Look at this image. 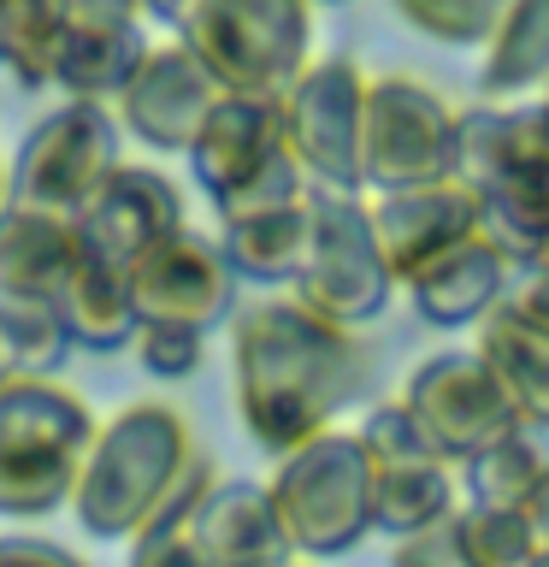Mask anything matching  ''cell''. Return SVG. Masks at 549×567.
<instances>
[{
  "label": "cell",
  "mask_w": 549,
  "mask_h": 567,
  "mask_svg": "<svg viewBox=\"0 0 549 567\" xmlns=\"http://www.w3.org/2000/svg\"><path fill=\"white\" fill-rule=\"evenodd\" d=\"M455 106L425 78L384 71L366 78L361 106V189H425L455 184Z\"/></svg>",
  "instance_id": "obj_8"
},
{
  "label": "cell",
  "mask_w": 549,
  "mask_h": 567,
  "mask_svg": "<svg viewBox=\"0 0 549 567\" xmlns=\"http://www.w3.org/2000/svg\"><path fill=\"white\" fill-rule=\"evenodd\" d=\"M543 473H549V437L531 432V425H514V432H503L455 467L460 503L473 508H526L531 491L543 485Z\"/></svg>",
  "instance_id": "obj_26"
},
{
  "label": "cell",
  "mask_w": 549,
  "mask_h": 567,
  "mask_svg": "<svg viewBox=\"0 0 549 567\" xmlns=\"http://www.w3.org/2000/svg\"><path fill=\"white\" fill-rule=\"evenodd\" d=\"M148 53V30L142 24H65L60 53H53L48 89L83 106H113L118 89Z\"/></svg>",
  "instance_id": "obj_20"
},
{
  "label": "cell",
  "mask_w": 549,
  "mask_h": 567,
  "mask_svg": "<svg viewBox=\"0 0 549 567\" xmlns=\"http://www.w3.org/2000/svg\"><path fill=\"white\" fill-rule=\"evenodd\" d=\"M296 567H301V561H296Z\"/></svg>",
  "instance_id": "obj_48"
},
{
  "label": "cell",
  "mask_w": 549,
  "mask_h": 567,
  "mask_svg": "<svg viewBox=\"0 0 549 567\" xmlns=\"http://www.w3.org/2000/svg\"><path fill=\"white\" fill-rule=\"evenodd\" d=\"M354 437H361V450L372 467H396V461H419V455H432L425 450V437H419V425L407 420V408L390 396V402H372L361 425H354Z\"/></svg>",
  "instance_id": "obj_33"
},
{
  "label": "cell",
  "mask_w": 549,
  "mask_h": 567,
  "mask_svg": "<svg viewBox=\"0 0 549 567\" xmlns=\"http://www.w3.org/2000/svg\"><path fill=\"white\" fill-rule=\"evenodd\" d=\"M308 7H343V0H308Z\"/></svg>",
  "instance_id": "obj_45"
},
{
  "label": "cell",
  "mask_w": 549,
  "mask_h": 567,
  "mask_svg": "<svg viewBox=\"0 0 549 567\" xmlns=\"http://www.w3.org/2000/svg\"><path fill=\"white\" fill-rule=\"evenodd\" d=\"M0 207H7V166H0Z\"/></svg>",
  "instance_id": "obj_43"
},
{
  "label": "cell",
  "mask_w": 549,
  "mask_h": 567,
  "mask_svg": "<svg viewBox=\"0 0 549 567\" xmlns=\"http://www.w3.org/2000/svg\"><path fill=\"white\" fill-rule=\"evenodd\" d=\"M514 278H520V266L473 230L467 243L449 248L443 260H432L419 278H407L402 290H407V301H414V313L425 319V326L467 331V326H478V319H485L496 301L514 290Z\"/></svg>",
  "instance_id": "obj_18"
},
{
  "label": "cell",
  "mask_w": 549,
  "mask_h": 567,
  "mask_svg": "<svg viewBox=\"0 0 549 567\" xmlns=\"http://www.w3.org/2000/svg\"><path fill=\"white\" fill-rule=\"evenodd\" d=\"M520 177L549 184V101H473L455 118V184L478 195Z\"/></svg>",
  "instance_id": "obj_14"
},
{
  "label": "cell",
  "mask_w": 549,
  "mask_h": 567,
  "mask_svg": "<svg viewBox=\"0 0 549 567\" xmlns=\"http://www.w3.org/2000/svg\"><path fill=\"white\" fill-rule=\"evenodd\" d=\"M12 379V372H7V354H0V384H7Z\"/></svg>",
  "instance_id": "obj_44"
},
{
  "label": "cell",
  "mask_w": 549,
  "mask_h": 567,
  "mask_svg": "<svg viewBox=\"0 0 549 567\" xmlns=\"http://www.w3.org/2000/svg\"><path fill=\"white\" fill-rule=\"evenodd\" d=\"M60 35H65V12L53 0H12L7 18H0V71L18 89H48Z\"/></svg>",
  "instance_id": "obj_27"
},
{
  "label": "cell",
  "mask_w": 549,
  "mask_h": 567,
  "mask_svg": "<svg viewBox=\"0 0 549 567\" xmlns=\"http://www.w3.org/2000/svg\"><path fill=\"white\" fill-rule=\"evenodd\" d=\"M230 402L266 455L331 432L372 384V343L313 313L296 290L260 296L230 313Z\"/></svg>",
  "instance_id": "obj_1"
},
{
  "label": "cell",
  "mask_w": 549,
  "mask_h": 567,
  "mask_svg": "<svg viewBox=\"0 0 549 567\" xmlns=\"http://www.w3.org/2000/svg\"><path fill=\"white\" fill-rule=\"evenodd\" d=\"M361 106H366V71L349 53L308 60V71L278 95L283 154L296 159L313 189L366 195L361 189Z\"/></svg>",
  "instance_id": "obj_9"
},
{
  "label": "cell",
  "mask_w": 549,
  "mask_h": 567,
  "mask_svg": "<svg viewBox=\"0 0 549 567\" xmlns=\"http://www.w3.org/2000/svg\"><path fill=\"white\" fill-rule=\"evenodd\" d=\"M455 544L467 567H526L538 556V538H531L520 508H455Z\"/></svg>",
  "instance_id": "obj_29"
},
{
  "label": "cell",
  "mask_w": 549,
  "mask_h": 567,
  "mask_svg": "<svg viewBox=\"0 0 549 567\" xmlns=\"http://www.w3.org/2000/svg\"><path fill=\"white\" fill-rule=\"evenodd\" d=\"M366 213H372V237H379L396 284L419 278L432 260H443L449 248H460L478 230L473 189H460V184L390 189L379 202H366Z\"/></svg>",
  "instance_id": "obj_15"
},
{
  "label": "cell",
  "mask_w": 549,
  "mask_h": 567,
  "mask_svg": "<svg viewBox=\"0 0 549 567\" xmlns=\"http://www.w3.org/2000/svg\"><path fill=\"white\" fill-rule=\"evenodd\" d=\"M396 402L407 408V420L419 425L425 450H432L437 461H449V467L473 461L485 443H496L503 432L520 425L514 402L503 396V384H496V372L478 361V349L425 354V361L407 372Z\"/></svg>",
  "instance_id": "obj_10"
},
{
  "label": "cell",
  "mask_w": 549,
  "mask_h": 567,
  "mask_svg": "<svg viewBox=\"0 0 549 567\" xmlns=\"http://www.w3.org/2000/svg\"><path fill=\"white\" fill-rule=\"evenodd\" d=\"M189 0H142V24H177V12H184Z\"/></svg>",
  "instance_id": "obj_40"
},
{
  "label": "cell",
  "mask_w": 549,
  "mask_h": 567,
  "mask_svg": "<svg viewBox=\"0 0 549 567\" xmlns=\"http://www.w3.org/2000/svg\"><path fill=\"white\" fill-rule=\"evenodd\" d=\"M118 166H124V131L113 106L60 101L18 142L7 166V202L30 213H53V219H77L89 195Z\"/></svg>",
  "instance_id": "obj_6"
},
{
  "label": "cell",
  "mask_w": 549,
  "mask_h": 567,
  "mask_svg": "<svg viewBox=\"0 0 549 567\" xmlns=\"http://www.w3.org/2000/svg\"><path fill=\"white\" fill-rule=\"evenodd\" d=\"M272 514L290 538L296 561H331L372 538V461L354 432H319L278 455L266 478Z\"/></svg>",
  "instance_id": "obj_5"
},
{
  "label": "cell",
  "mask_w": 549,
  "mask_h": 567,
  "mask_svg": "<svg viewBox=\"0 0 549 567\" xmlns=\"http://www.w3.org/2000/svg\"><path fill=\"white\" fill-rule=\"evenodd\" d=\"M526 272H538V278H549V237H543V248H538V255H531V266H526Z\"/></svg>",
  "instance_id": "obj_41"
},
{
  "label": "cell",
  "mask_w": 549,
  "mask_h": 567,
  "mask_svg": "<svg viewBox=\"0 0 549 567\" xmlns=\"http://www.w3.org/2000/svg\"><path fill=\"white\" fill-rule=\"evenodd\" d=\"M124 567H201V556H195V544H189V532H184V538L131 544V549H124Z\"/></svg>",
  "instance_id": "obj_38"
},
{
  "label": "cell",
  "mask_w": 549,
  "mask_h": 567,
  "mask_svg": "<svg viewBox=\"0 0 549 567\" xmlns=\"http://www.w3.org/2000/svg\"><path fill=\"white\" fill-rule=\"evenodd\" d=\"M503 7L508 0H390V12L437 48H485Z\"/></svg>",
  "instance_id": "obj_30"
},
{
  "label": "cell",
  "mask_w": 549,
  "mask_h": 567,
  "mask_svg": "<svg viewBox=\"0 0 549 567\" xmlns=\"http://www.w3.org/2000/svg\"><path fill=\"white\" fill-rule=\"evenodd\" d=\"M508 308L520 313L531 331H543V337H549V278L520 272V278H514V290H508Z\"/></svg>",
  "instance_id": "obj_37"
},
{
  "label": "cell",
  "mask_w": 549,
  "mask_h": 567,
  "mask_svg": "<svg viewBox=\"0 0 549 567\" xmlns=\"http://www.w3.org/2000/svg\"><path fill=\"white\" fill-rule=\"evenodd\" d=\"M473 349H478V361L496 372V384H503V396L514 402L520 425L549 437V337L531 331L503 296L473 326Z\"/></svg>",
  "instance_id": "obj_21"
},
{
  "label": "cell",
  "mask_w": 549,
  "mask_h": 567,
  "mask_svg": "<svg viewBox=\"0 0 549 567\" xmlns=\"http://www.w3.org/2000/svg\"><path fill=\"white\" fill-rule=\"evenodd\" d=\"M543 101H549V89H543Z\"/></svg>",
  "instance_id": "obj_47"
},
{
  "label": "cell",
  "mask_w": 549,
  "mask_h": 567,
  "mask_svg": "<svg viewBox=\"0 0 549 567\" xmlns=\"http://www.w3.org/2000/svg\"><path fill=\"white\" fill-rule=\"evenodd\" d=\"M0 567H89L71 544L42 532H0Z\"/></svg>",
  "instance_id": "obj_34"
},
{
  "label": "cell",
  "mask_w": 549,
  "mask_h": 567,
  "mask_svg": "<svg viewBox=\"0 0 549 567\" xmlns=\"http://www.w3.org/2000/svg\"><path fill=\"white\" fill-rule=\"evenodd\" d=\"M7 7H12V0H0V18H7Z\"/></svg>",
  "instance_id": "obj_46"
},
{
  "label": "cell",
  "mask_w": 549,
  "mask_h": 567,
  "mask_svg": "<svg viewBox=\"0 0 549 567\" xmlns=\"http://www.w3.org/2000/svg\"><path fill=\"white\" fill-rule=\"evenodd\" d=\"M390 567H467V556H460V544H455V520L419 532V538H402L390 549Z\"/></svg>",
  "instance_id": "obj_35"
},
{
  "label": "cell",
  "mask_w": 549,
  "mask_h": 567,
  "mask_svg": "<svg viewBox=\"0 0 549 567\" xmlns=\"http://www.w3.org/2000/svg\"><path fill=\"white\" fill-rule=\"evenodd\" d=\"M83 248H77V225L53 219V213H30V207H0V301H42L53 308L60 290L77 272Z\"/></svg>",
  "instance_id": "obj_19"
},
{
  "label": "cell",
  "mask_w": 549,
  "mask_h": 567,
  "mask_svg": "<svg viewBox=\"0 0 549 567\" xmlns=\"http://www.w3.org/2000/svg\"><path fill=\"white\" fill-rule=\"evenodd\" d=\"M172 30L225 95L278 101L313 60L308 0H189Z\"/></svg>",
  "instance_id": "obj_4"
},
{
  "label": "cell",
  "mask_w": 549,
  "mask_h": 567,
  "mask_svg": "<svg viewBox=\"0 0 549 567\" xmlns=\"http://www.w3.org/2000/svg\"><path fill=\"white\" fill-rule=\"evenodd\" d=\"M272 154H283L278 101L219 95L213 113L201 118V131H195V142H189V177L213 207V202H225L230 189H242Z\"/></svg>",
  "instance_id": "obj_17"
},
{
  "label": "cell",
  "mask_w": 549,
  "mask_h": 567,
  "mask_svg": "<svg viewBox=\"0 0 549 567\" xmlns=\"http://www.w3.org/2000/svg\"><path fill=\"white\" fill-rule=\"evenodd\" d=\"M219 95H225V89L207 78V65L172 35V42H148L142 65L131 71V83L118 89L113 118H118L124 136L142 142V148L189 154L195 131H201V118L213 113V101H219Z\"/></svg>",
  "instance_id": "obj_12"
},
{
  "label": "cell",
  "mask_w": 549,
  "mask_h": 567,
  "mask_svg": "<svg viewBox=\"0 0 549 567\" xmlns=\"http://www.w3.org/2000/svg\"><path fill=\"white\" fill-rule=\"evenodd\" d=\"M189 461V420L166 402H131L106 425H95V443H89L65 508L77 514V526L95 544H124Z\"/></svg>",
  "instance_id": "obj_2"
},
{
  "label": "cell",
  "mask_w": 549,
  "mask_h": 567,
  "mask_svg": "<svg viewBox=\"0 0 549 567\" xmlns=\"http://www.w3.org/2000/svg\"><path fill=\"white\" fill-rule=\"evenodd\" d=\"M0 354L12 379H60L71 361V337L42 301H0Z\"/></svg>",
  "instance_id": "obj_28"
},
{
  "label": "cell",
  "mask_w": 549,
  "mask_h": 567,
  "mask_svg": "<svg viewBox=\"0 0 549 567\" xmlns=\"http://www.w3.org/2000/svg\"><path fill=\"white\" fill-rule=\"evenodd\" d=\"M237 272L219 255V237L207 230H172L131 266V301L142 326H189V331H225L237 313Z\"/></svg>",
  "instance_id": "obj_11"
},
{
  "label": "cell",
  "mask_w": 549,
  "mask_h": 567,
  "mask_svg": "<svg viewBox=\"0 0 549 567\" xmlns=\"http://www.w3.org/2000/svg\"><path fill=\"white\" fill-rule=\"evenodd\" d=\"M219 255L237 272V284H283L290 290L301 260H308V202L283 207V213H260V219H237L219 225Z\"/></svg>",
  "instance_id": "obj_25"
},
{
  "label": "cell",
  "mask_w": 549,
  "mask_h": 567,
  "mask_svg": "<svg viewBox=\"0 0 549 567\" xmlns=\"http://www.w3.org/2000/svg\"><path fill=\"white\" fill-rule=\"evenodd\" d=\"M549 89V0H508L496 18L485 60H478V101H526Z\"/></svg>",
  "instance_id": "obj_24"
},
{
  "label": "cell",
  "mask_w": 549,
  "mask_h": 567,
  "mask_svg": "<svg viewBox=\"0 0 549 567\" xmlns=\"http://www.w3.org/2000/svg\"><path fill=\"white\" fill-rule=\"evenodd\" d=\"M308 195H313V184L301 177L296 159H290V154H272L242 189H230L225 202H213V213H219V225H237V219H260V213L301 207Z\"/></svg>",
  "instance_id": "obj_31"
},
{
  "label": "cell",
  "mask_w": 549,
  "mask_h": 567,
  "mask_svg": "<svg viewBox=\"0 0 549 567\" xmlns=\"http://www.w3.org/2000/svg\"><path fill=\"white\" fill-rule=\"evenodd\" d=\"M71 225H77V248L89 260H106V266H124V272H131L159 237H172V230L189 225V213H184V189H177L159 166L124 159V166L89 195V207Z\"/></svg>",
  "instance_id": "obj_13"
},
{
  "label": "cell",
  "mask_w": 549,
  "mask_h": 567,
  "mask_svg": "<svg viewBox=\"0 0 549 567\" xmlns=\"http://www.w3.org/2000/svg\"><path fill=\"white\" fill-rule=\"evenodd\" d=\"M460 508V478L449 461L437 455H419V461H396V467H372V532L390 544L402 538H419L443 520H455Z\"/></svg>",
  "instance_id": "obj_23"
},
{
  "label": "cell",
  "mask_w": 549,
  "mask_h": 567,
  "mask_svg": "<svg viewBox=\"0 0 549 567\" xmlns=\"http://www.w3.org/2000/svg\"><path fill=\"white\" fill-rule=\"evenodd\" d=\"M95 414L60 379L0 384V520H42L71 503Z\"/></svg>",
  "instance_id": "obj_3"
},
{
  "label": "cell",
  "mask_w": 549,
  "mask_h": 567,
  "mask_svg": "<svg viewBox=\"0 0 549 567\" xmlns=\"http://www.w3.org/2000/svg\"><path fill=\"white\" fill-rule=\"evenodd\" d=\"M526 567H549V549H538V556H531Z\"/></svg>",
  "instance_id": "obj_42"
},
{
  "label": "cell",
  "mask_w": 549,
  "mask_h": 567,
  "mask_svg": "<svg viewBox=\"0 0 549 567\" xmlns=\"http://www.w3.org/2000/svg\"><path fill=\"white\" fill-rule=\"evenodd\" d=\"M189 544L201 567H296V549L283 538L260 478H213L189 520Z\"/></svg>",
  "instance_id": "obj_16"
},
{
  "label": "cell",
  "mask_w": 549,
  "mask_h": 567,
  "mask_svg": "<svg viewBox=\"0 0 549 567\" xmlns=\"http://www.w3.org/2000/svg\"><path fill=\"white\" fill-rule=\"evenodd\" d=\"M60 326L71 337V354H124L136 337V301H131V272L106 260H77V272L53 301Z\"/></svg>",
  "instance_id": "obj_22"
},
{
  "label": "cell",
  "mask_w": 549,
  "mask_h": 567,
  "mask_svg": "<svg viewBox=\"0 0 549 567\" xmlns=\"http://www.w3.org/2000/svg\"><path fill=\"white\" fill-rule=\"evenodd\" d=\"M290 290L313 313L336 319L349 331H366L390 301H396V272H390L379 237H372V213L361 195H308V260Z\"/></svg>",
  "instance_id": "obj_7"
},
{
  "label": "cell",
  "mask_w": 549,
  "mask_h": 567,
  "mask_svg": "<svg viewBox=\"0 0 549 567\" xmlns=\"http://www.w3.org/2000/svg\"><path fill=\"white\" fill-rule=\"evenodd\" d=\"M520 514H526V526H531V538H538V549H549V473H543V485L531 491V503H526Z\"/></svg>",
  "instance_id": "obj_39"
},
{
  "label": "cell",
  "mask_w": 549,
  "mask_h": 567,
  "mask_svg": "<svg viewBox=\"0 0 549 567\" xmlns=\"http://www.w3.org/2000/svg\"><path fill=\"white\" fill-rule=\"evenodd\" d=\"M131 354H136V367L148 372V379H159V384H184L189 372L201 367L207 337L189 331V326H136Z\"/></svg>",
  "instance_id": "obj_32"
},
{
  "label": "cell",
  "mask_w": 549,
  "mask_h": 567,
  "mask_svg": "<svg viewBox=\"0 0 549 567\" xmlns=\"http://www.w3.org/2000/svg\"><path fill=\"white\" fill-rule=\"evenodd\" d=\"M65 24H142V0H53Z\"/></svg>",
  "instance_id": "obj_36"
}]
</instances>
